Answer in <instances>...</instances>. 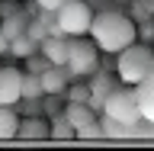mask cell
Instances as JSON below:
<instances>
[{
	"instance_id": "2e32d148",
	"label": "cell",
	"mask_w": 154,
	"mask_h": 151,
	"mask_svg": "<svg viewBox=\"0 0 154 151\" xmlns=\"http://www.w3.org/2000/svg\"><path fill=\"white\" fill-rule=\"evenodd\" d=\"M51 142H77V129L67 122L61 113L51 119Z\"/></svg>"
},
{
	"instance_id": "484cf974",
	"label": "cell",
	"mask_w": 154,
	"mask_h": 151,
	"mask_svg": "<svg viewBox=\"0 0 154 151\" xmlns=\"http://www.w3.org/2000/svg\"><path fill=\"white\" fill-rule=\"evenodd\" d=\"M13 10H19V7L13 3V0H3V3H0V16H7V13H13Z\"/></svg>"
},
{
	"instance_id": "8fae6325",
	"label": "cell",
	"mask_w": 154,
	"mask_h": 151,
	"mask_svg": "<svg viewBox=\"0 0 154 151\" xmlns=\"http://www.w3.org/2000/svg\"><path fill=\"white\" fill-rule=\"evenodd\" d=\"M29 23H32V16H29V13H26L23 7H19V10H13V13H7V16H0L3 36H7L10 42H13V39H19V36H26Z\"/></svg>"
},
{
	"instance_id": "cb8c5ba5",
	"label": "cell",
	"mask_w": 154,
	"mask_h": 151,
	"mask_svg": "<svg viewBox=\"0 0 154 151\" xmlns=\"http://www.w3.org/2000/svg\"><path fill=\"white\" fill-rule=\"evenodd\" d=\"M138 42H154V16L138 23Z\"/></svg>"
},
{
	"instance_id": "603a6c76",
	"label": "cell",
	"mask_w": 154,
	"mask_h": 151,
	"mask_svg": "<svg viewBox=\"0 0 154 151\" xmlns=\"http://www.w3.org/2000/svg\"><path fill=\"white\" fill-rule=\"evenodd\" d=\"M26 32H29V36H32V39H35V42H38V45H42V42H45V39L48 36H51V29H48L45 26V23H42V19H32V23H29V29H26Z\"/></svg>"
},
{
	"instance_id": "d6986e66",
	"label": "cell",
	"mask_w": 154,
	"mask_h": 151,
	"mask_svg": "<svg viewBox=\"0 0 154 151\" xmlns=\"http://www.w3.org/2000/svg\"><path fill=\"white\" fill-rule=\"evenodd\" d=\"M77 142H106L103 122H100V119H93V122H87L84 129H77Z\"/></svg>"
},
{
	"instance_id": "30bf717a",
	"label": "cell",
	"mask_w": 154,
	"mask_h": 151,
	"mask_svg": "<svg viewBox=\"0 0 154 151\" xmlns=\"http://www.w3.org/2000/svg\"><path fill=\"white\" fill-rule=\"evenodd\" d=\"M67 48H71V36H48L38 52L51 61V64H67Z\"/></svg>"
},
{
	"instance_id": "9c48e42d",
	"label": "cell",
	"mask_w": 154,
	"mask_h": 151,
	"mask_svg": "<svg viewBox=\"0 0 154 151\" xmlns=\"http://www.w3.org/2000/svg\"><path fill=\"white\" fill-rule=\"evenodd\" d=\"M42 77V87H45V96H64L67 84H71V71H67L64 64H51Z\"/></svg>"
},
{
	"instance_id": "7402d4cb",
	"label": "cell",
	"mask_w": 154,
	"mask_h": 151,
	"mask_svg": "<svg viewBox=\"0 0 154 151\" xmlns=\"http://www.w3.org/2000/svg\"><path fill=\"white\" fill-rule=\"evenodd\" d=\"M154 10H151V0H132V19L135 23H144V19H151Z\"/></svg>"
},
{
	"instance_id": "52a82bcc",
	"label": "cell",
	"mask_w": 154,
	"mask_h": 151,
	"mask_svg": "<svg viewBox=\"0 0 154 151\" xmlns=\"http://www.w3.org/2000/svg\"><path fill=\"white\" fill-rule=\"evenodd\" d=\"M116 90V74H109V71H96V74H90V106H93L96 113H103L106 106V96Z\"/></svg>"
},
{
	"instance_id": "44dd1931",
	"label": "cell",
	"mask_w": 154,
	"mask_h": 151,
	"mask_svg": "<svg viewBox=\"0 0 154 151\" xmlns=\"http://www.w3.org/2000/svg\"><path fill=\"white\" fill-rule=\"evenodd\" d=\"M48 68H51V61H48L42 52H35V55L26 58V71H29V74H45Z\"/></svg>"
},
{
	"instance_id": "e0dca14e",
	"label": "cell",
	"mask_w": 154,
	"mask_h": 151,
	"mask_svg": "<svg viewBox=\"0 0 154 151\" xmlns=\"http://www.w3.org/2000/svg\"><path fill=\"white\" fill-rule=\"evenodd\" d=\"M23 100H45V87L38 74H23Z\"/></svg>"
},
{
	"instance_id": "5bb4252c",
	"label": "cell",
	"mask_w": 154,
	"mask_h": 151,
	"mask_svg": "<svg viewBox=\"0 0 154 151\" xmlns=\"http://www.w3.org/2000/svg\"><path fill=\"white\" fill-rule=\"evenodd\" d=\"M19 135V116L13 106H0V142H16Z\"/></svg>"
},
{
	"instance_id": "83f0119b",
	"label": "cell",
	"mask_w": 154,
	"mask_h": 151,
	"mask_svg": "<svg viewBox=\"0 0 154 151\" xmlns=\"http://www.w3.org/2000/svg\"><path fill=\"white\" fill-rule=\"evenodd\" d=\"M116 3H132V0H116Z\"/></svg>"
},
{
	"instance_id": "4316f807",
	"label": "cell",
	"mask_w": 154,
	"mask_h": 151,
	"mask_svg": "<svg viewBox=\"0 0 154 151\" xmlns=\"http://www.w3.org/2000/svg\"><path fill=\"white\" fill-rule=\"evenodd\" d=\"M10 52V39L3 36V26H0V55H7Z\"/></svg>"
},
{
	"instance_id": "7c38bea8",
	"label": "cell",
	"mask_w": 154,
	"mask_h": 151,
	"mask_svg": "<svg viewBox=\"0 0 154 151\" xmlns=\"http://www.w3.org/2000/svg\"><path fill=\"white\" fill-rule=\"evenodd\" d=\"M135 93H138V106H141V116L148 122H154V61H151V71L144 77L141 84L135 87Z\"/></svg>"
},
{
	"instance_id": "ffe728a7",
	"label": "cell",
	"mask_w": 154,
	"mask_h": 151,
	"mask_svg": "<svg viewBox=\"0 0 154 151\" xmlns=\"http://www.w3.org/2000/svg\"><path fill=\"white\" fill-rule=\"evenodd\" d=\"M64 100L67 103H90V84H67V90H64Z\"/></svg>"
},
{
	"instance_id": "4fadbf2b",
	"label": "cell",
	"mask_w": 154,
	"mask_h": 151,
	"mask_svg": "<svg viewBox=\"0 0 154 151\" xmlns=\"http://www.w3.org/2000/svg\"><path fill=\"white\" fill-rule=\"evenodd\" d=\"M61 116H64L74 129H84L87 122H93V119H96V109L90 103H67L64 109H61Z\"/></svg>"
},
{
	"instance_id": "5b68a950",
	"label": "cell",
	"mask_w": 154,
	"mask_h": 151,
	"mask_svg": "<svg viewBox=\"0 0 154 151\" xmlns=\"http://www.w3.org/2000/svg\"><path fill=\"white\" fill-rule=\"evenodd\" d=\"M55 16H58V29L64 36H87L90 26H93L96 10L87 0H67L61 10H55Z\"/></svg>"
},
{
	"instance_id": "ac0fdd59",
	"label": "cell",
	"mask_w": 154,
	"mask_h": 151,
	"mask_svg": "<svg viewBox=\"0 0 154 151\" xmlns=\"http://www.w3.org/2000/svg\"><path fill=\"white\" fill-rule=\"evenodd\" d=\"M35 52H38V42L29 36V32L10 42V55H16V58H29V55H35Z\"/></svg>"
},
{
	"instance_id": "9a60e30c",
	"label": "cell",
	"mask_w": 154,
	"mask_h": 151,
	"mask_svg": "<svg viewBox=\"0 0 154 151\" xmlns=\"http://www.w3.org/2000/svg\"><path fill=\"white\" fill-rule=\"evenodd\" d=\"M100 122H103V132H106V142H122V138H132V129L122 122H116L112 116L100 113Z\"/></svg>"
},
{
	"instance_id": "3957f363",
	"label": "cell",
	"mask_w": 154,
	"mask_h": 151,
	"mask_svg": "<svg viewBox=\"0 0 154 151\" xmlns=\"http://www.w3.org/2000/svg\"><path fill=\"white\" fill-rule=\"evenodd\" d=\"M67 71L74 80L80 77H90L100 71V45L93 39H84V36H71V48H67Z\"/></svg>"
},
{
	"instance_id": "8992f818",
	"label": "cell",
	"mask_w": 154,
	"mask_h": 151,
	"mask_svg": "<svg viewBox=\"0 0 154 151\" xmlns=\"http://www.w3.org/2000/svg\"><path fill=\"white\" fill-rule=\"evenodd\" d=\"M23 103V71L19 68H0V106Z\"/></svg>"
},
{
	"instance_id": "277c9868",
	"label": "cell",
	"mask_w": 154,
	"mask_h": 151,
	"mask_svg": "<svg viewBox=\"0 0 154 151\" xmlns=\"http://www.w3.org/2000/svg\"><path fill=\"white\" fill-rule=\"evenodd\" d=\"M106 116H112L116 122L128 125V129H135V125L141 122V106H138V93H135V87H116L112 93L106 96V106H103Z\"/></svg>"
},
{
	"instance_id": "7a4b0ae2",
	"label": "cell",
	"mask_w": 154,
	"mask_h": 151,
	"mask_svg": "<svg viewBox=\"0 0 154 151\" xmlns=\"http://www.w3.org/2000/svg\"><path fill=\"white\" fill-rule=\"evenodd\" d=\"M151 61H154L151 45L148 42H132L128 48H122L116 55V77L128 87H138L151 71Z\"/></svg>"
},
{
	"instance_id": "d4e9b609",
	"label": "cell",
	"mask_w": 154,
	"mask_h": 151,
	"mask_svg": "<svg viewBox=\"0 0 154 151\" xmlns=\"http://www.w3.org/2000/svg\"><path fill=\"white\" fill-rule=\"evenodd\" d=\"M67 0H35V7L38 10H61Z\"/></svg>"
},
{
	"instance_id": "6da1fadb",
	"label": "cell",
	"mask_w": 154,
	"mask_h": 151,
	"mask_svg": "<svg viewBox=\"0 0 154 151\" xmlns=\"http://www.w3.org/2000/svg\"><path fill=\"white\" fill-rule=\"evenodd\" d=\"M87 36L93 39L103 55H119L122 48H128L132 42H138V23H135L125 10H100L93 16V26Z\"/></svg>"
},
{
	"instance_id": "ba28073f",
	"label": "cell",
	"mask_w": 154,
	"mask_h": 151,
	"mask_svg": "<svg viewBox=\"0 0 154 151\" xmlns=\"http://www.w3.org/2000/svg\"><path fill=\"white\" fill-rule=\"evenodd\" d=\"M19 142H48L51 138V122L38 116H26V119H19Z\"/></svg>"
}]
</instances>
